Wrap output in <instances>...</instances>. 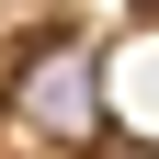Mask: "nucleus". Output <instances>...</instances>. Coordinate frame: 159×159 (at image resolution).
<instances>
[{"label":"nucleus","instance_id":"7ed1b4c3","mask_svg":"<svg viewBox=\"0 0 159 159\" xmlns=\"http://www.w3.org/2000/svg\"><path fill=\"white\" fill-rule=\"evenodd\" d=\"M136 11H159V0H136Z\"/></svg>","mask_w":159,"mask_h":159},{"label":"nucleus","instance_id":"f257e3e1","mask_svg":"<svg viewBox=\"0 0 159 159\" xmlns=\"http://www.w3.org/2000/svg\"><path fill=\"white\" fill-rule=\"evenodd\" d=\"M11 114H23L34 136H57V148L102 136V46L80 23H46L23 57H11Z\"/></svg>","mask_w":159,"mask_h":159},{"label":"nucleus","instance_id":"f03ea898","mask_svg":"<svg viewBox=\"0 0 159 159\" xmlns=\"http://www.w3.org/2000/svg\"><path fill=\"white\" fill-rule=\"evenodd\" d=\"M91 159H159V136H91Z\"/></svg>","mask_w":159,"mask_h":159}]
</instances>
